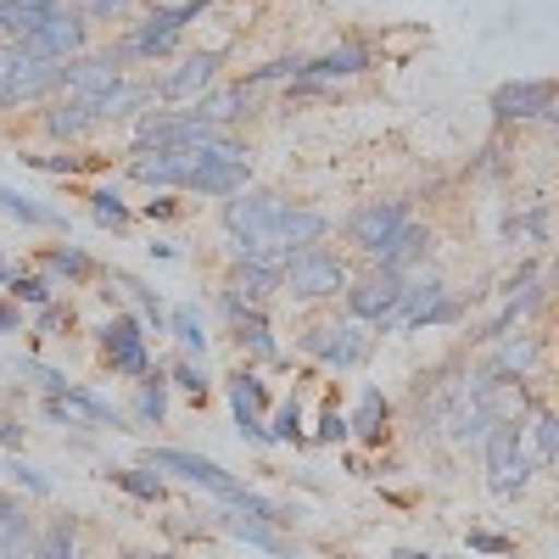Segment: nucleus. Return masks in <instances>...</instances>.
<instances>
[{
	"label": "nucleus",
	"instance_id": "49530a36",
	"mask_svg": "<svg viewBox=\"0 0 559 559\" xmlns=\"http://www.w3.org/2000/svg\"><path fill=\"white\" fill-rule=\"evenodd\" d=\"M7 471H12V481H17L28 498H51V492H57V481L45 476V471H34V464H28L23 453H12V459H7Z\"/></svg>",
	"mask_w": 559,
	"mask_h": 559
},
{
	"label": "nucleus",
	"instance_id": "2eb2a0df",
	"mask_svg": "<svg viewBox=\"0 0 559 559\" xmlns=\"http://www.w3.org/2000/svg\"><path fill=\"white\" fill-rule=\"evenodd\" d=\"M229 414H236V426L252 448H269V386L252 376V369H241V376H229Z\"/></svg>",
	"mask_w": 559,
	"mask_h": 559
},
{
	"label": "nucleus",
	"instance_id": "c85d7f7f",
	"mask_svg": "<svg viewBox=\"0 0 559 559\" xmlns=\"http://www.w3.org/2000/svg\"><path fill=\"white\" fill-rule=\"evenodd\" d=\"M224 292L252 308H269V297H280V263H229Z\"/></svg>",
	"mask_w": 559,
	"mask_h": 559
},
{
	"label": "nucleus",
	"instance_id": "de8ad7c7",
	"mask_svg": "<svg viewBox=\"0 0 559 559\" xmlns=\"http://www.w3.org/2000/svg\"><path fill=\"white\" fill-rule=\"evenodd\" d=\"M129 7L134 0H79V17L84 23H118V17H129Z\"/></svg>",
	"mask_w": 559,
	"mask_h": 559
},
{
	"label": "nucleus",
	"instance_id": "7ed1b4c3",
	"mask_svg": "<svg viewBox=\"0 0 559 559\" xmlns=\"http://www.w3.org/2000/svg\"><path fill=\"white\" fill-rule=\"evenodd\" d=\"M347 280H353L347 258L319 241V247H302V252H292L286 263H280V297H292V302H336L347 292Z\"/></svg>",
	"mask_w": 559,
	"mask_h": 559
},
{
	"label": "nucleus",
	"instance_id": "7c9ffc66",
	"mask_svg": "<svg viewBox=\"0 0 559 559\" xmlns=\"http://www.w3.org/2000/svg\"><path fill=\"white\" fill-rule=\"evenodd\" d=\"M107 280L112 286H123L129 292V302L140 308V324H146V331H157V336H168V308H163V297L146 286V280L140 274H129V269H107Z\"/></svg>",
	"mask_w": 559,
	"mask_h": 559
},
{
	"label": "nucleus",
	"instance_id": "f8f14e48",
	"mask_svg": "<svg viewBox=\"0 0 559 559\" xmlns=\"http://www.w3.org/2000/svg\"><path fill=\"white\" fill-rule=\"evenodd\" d=\"M123 73H129V62H123L118 45H107V51H84V57L62 62V90H57V96H68V102H96V96H107Z\"/></svg>",
	"mask_w": 559,
	"mask_h": 559
},
{
	"label": "nucleus",
	"instance_id": "6e6552de",
	"mask_svg": "<svg viewBox=\"0 0 559 559\" xmlns=\"http://www.w3.org/2000/svg\"><path fill=\"white\" fill-rule=\"evenodd\" d=\"M397 286H403V280H397V274H386V269H364V274H353V280H347V292H342V308H347V319L369 324L376 336H392Z\"/></svg>",
	"mask_w": 559,
	"mask_h": 559
},
{
	"label": "nucleus",
	"instance_id": "3c124183",
	"mask_svg": "<svg viewBox=\"0 0 559 559\" xmlns=\"http://www.w3.org/2000/svg\"><path fill=\"white\" fill-rule=\"evenodd\" d=\"M464 543H471V554H509L515 548V537H503V532H471Z\"/></svg>",
	"mask_w": 559,
	"mask_h": 559
},
{
	"label": "nucleus",
	"instance_id": "0eeeda50",
	"mask_svg": "<svg viewBox=\"0 0 559 559\" xmlns=\"http://www.w3.org/2000/svg\"><path fill=\"white\" fill-rule=\"evenodd\" d=\"M96 342H102V358L112 364V376L123 381H146L152 376V353H146V324H140V313H112L96 324Z\"/></svg>",
	"mask_w": 559,
	"mask_h": 559
},
{
	"label": "nucleus",
	"instance_id": "a19ab883",
	"mask_svg": "<svg viewBox=\"0 0 559 559\" xmlns=\"http://www.w3.org/2000/svg\"><path fill=\"white\" fill-rule=\"evenodd\" d=\"M263 426H269V442H292V448L308 442V431H302V403H297V397H292V403H280V408L263 419Z\"/></svg>",
	"mask_w": 559,
	"mask_h": 559
},
{
	"label": "nucleus",
	"instance_id": "2f4dec72",
	"mask_svg": "<svg viewBox=\"0 0 559 559\" xmlns=\"http://www.w3.org/2000/svg\"><path fill=\"white\" fill-rule=\"evenodd\" d=\"M39 269L45 274H57V280H68V286H84V280H96L102 274V263L90 258L84 247H39Z\"/></svg>",
	"mask_w": 559,
	"mask_h": 559
},
{
	"label": "nucleus",
	"instance_id": "37998d69",
	"mask_svg": "<svg viewBox=\"0 0 559 559\" xmlns=\"http://www.w3.org/2000/svg\"><path fill=\"white\" fill-rule=\"evenodd\" d=\"M308 442H319V448H342V442H353V437H347V414L336 408V397H331V403L319 408V419H313Z\"/></svg>",
	"mask_w": 559,
	"mask_h": 559
},
{
	"label": "nucleus",
	"instance_id": "412c9836",
	"mask_svg": "<svg viewBox=\"0 0 559 559\" xmlns=\"http://www.w3.org/2000/svg\"><path fill=\"white\" fill-rule=\"evenodd\" d=\"M376 347H381V336L369 331V324H358V319H336V336H331V353H324V364L319 369H336V376H353V369H364L369 358H376Z\"/></svg>",
	"mask_w": 559,
	"mask_h": 559
},
{
	"label": "nucleus",
	"instance_id": "cd10ccee",
	"mask_svg": "<svg viewBox=\"0 0 559 559\" xmlns=\"http://www.w3.org/2000/svg\"><path fill=\"white\" fill-rule=\"evenodd\" d=\"M386 431H392V403L381 397V386H358V408L347 414V437L381 448Z\"/></svg>",
	"mask_w": 559,
	"mask_h": 559
},
{
	"label": "nucleus",
	"instance_id": "58836bf2",
	"mask_svg": "<svg viewBox=\"0 0 559 559\" xmlns=\"http://www.w3.org/2000/svg\"><path fill=\"white\" fill-rule=\"evenodd\" d=\"M7 302H17V308H45V302H57V280L51 274H23V269H12V280H7V292H0Z\"/></svg>",
	"mask_w": 559,
	"mask_h": 559
},
{
	"label": "nucleus",
	"instance_id": "aec40b11",
	"mask_svg": "<svg viewBox=\"0 0 559 559\" xmlns=\"http://www.w3.org/2000/svg\"><path fill=\"white\" fill-rule=\"evenodd\" d=\"M252 185V157H202V168L191 174L185 191L191 197H207V202H224Z\"/></svg>",
	"mask_w": 559,
	"mask_h": 559
},
{
	"label": "nucleus",
	"instance_id": "6ab92c4d",
	"mask_svg": "<svg viewBox=\"0 0 559 559\" xmlns=\"http://www.w3.org/2000/svg\"><path fill=\"white\" fill-rule=\"evenodd\" d=\"M376 68V57H369V45L364 39H342V45H331V51H319V57H308L302 62V79L308 84H342V79H358V73H369Z\"/></svg>",
	"mask_w": 559,
	"mask_h": 559
},
{
	"label": "nucleus",
	"instance_id": "13d9d810",
	"mask_svg": "<svg viewBox=\"0 0 559 559\" xmlns=\"http://www.w3.org/2000/svg\"><path fill=\"white\" fill-rule=\"evenodd\" d=\"M392 559H442V554H419V548H397Z\"/></svg>",
	"mask_w": 559,
	"mask_h": 559
},
{
	"label": "nucleus",
	"instance_id": "dca6fc26",
	"mask_svg": "<svg viewBox=\"0 0 559 559\" xmlns=\"http://www.w3.org/2000/svg\"><path fill=\"white\" fill-rule=\"evenodd\" d=\"M224 537H236V543H247V548H263V554H274V559H297V537H286V532H274L269 521H252V515H241V509H213L207 515Z\"/></svg>",
	"mask_w": 559,
	"mask_h": 559
},
{
	"label": "nucleus",
	"instance_id": "6e6d98bb",
	"mask_svg": "<svg viewBox=\"0 0 559 559\" xmlns=\"http://www.w3.org/2000/svg\"><path fill=\"white\" fill-rule=\"evenodd\" d=\"M146 252H152V258H163V263H174V258H179V247H174V241H152Z\"/></svg>",
	"mask_w": 559,
	"mask_h": 559
},
{
	"label": "nucleus",
	"instance_id": "473e14b6",
	"mask_svg": "<svg viewBox=\"0 0 559 559\" xmlns=\"http://www.w3.org/2000/svg\"><path fill=\"white\" fill-rule=\"evenodd\" d=\"M129 414H134V426H168V376H163V364L146 381H134Z\"/></svg>",
	"mask_w": 559,
	"mask_h": 559
},
{
	"label": "nucleus",
	"instance_id": "5fc2aeb1",
	"mask_svg": "<svg viewBox=\"0 0 559 559\" xmlns=\"http://www.w3.org/2000/svg\"><path fill=\"white\" fill-rule=\"evenodd\" d=\"M45 419H51V426H73L68 408H62V397H45Z\"/></svg>",
	"mask_w": 559,
	"mask_h": 559
},
{
	"label": "nucleus",
	"instance_id": "39448f33",
	"mask_svg": "<svg viewBox=\"0 0 559 559\" xmlns=\"http://www.w3.org/2000/svg\"><path fill=\"white\" fill-rule=\"evenodd\" d=\"M218 68H224V51L213 45V51L179 57L168 73H146V84H152V107H191L197 96H207V90L218 84Z\"/></svg>",
	"mask_w": 559,
	"mask_h": 559
},
{
	"label": "nucleus",
	"instance_id": "ea45409f",
	"mask_svg": "<svg viewBox=\"0 0 559 559\" xmlns=\"http://www.w3.org/2000/svg\"><path fill=\"white\" fill-rule=\"evenodd\" d=\"M90 218H96L102 229H118V236H123V229L134 224V207L112 191V185H96V191H90Z\"/></svg>",
	"mask_w": 559,
	"mask_h": 559
},
{
	"label": "nucleus",
	"instance_id": "b1692460",
	"mask_svg": "<svg viewBox=\"0 0 559 559\" xmlns=\"http://www.w3.org/2000/svg\"><path fill=\"white\" fill-rule=\"evenodd\" d=\"M229 336H236V347L247 353V364H269V369H286V353L274 347V324H269V308H241V319L229 324Z\"/></svg>",
	"mask_w": 559,
	"mask_h": 559
},
{
	"label": "nucleus",
	"instance_id": "9d476101",
	"mask_svg": "<svg viewBox=\"0 0 559 559\" xmlns=\"http://www.w3.org/2000/svg\"><path fill=\"white\" fill-rule=\"evenodd\" d=\"M197 168H202V152H185V146H134L123 163V174L152 185V191H185Z\"/></svg>",
	"mask_w": 559,
	"mask_h": 559
},
{
	"label": "nucleus",
	"instance_id": "680f3d73",
	"mask_svg": "<svg viewBox=\"0 0 559 559\" xmlns=\"http://www.w3.org/2000/svg\"><path fill=\"white\" fill-rule=\"evenodd\" d=\"M342 559H347V554H342Z\"/></svg>",
	"mask_w": 559,
	"mask_h": 559
},
{
	"label": "nucleus",
	"instance_id": "4468645a",
	"mask_svg": "<svg viewBox=\"0 0 559 559\" xmlns=\"http://www.w3.org/2000/svg\"><path fill=\"white\" fill-rule=\"evenodd\" d=\"M543 336L537 331H521V336H498V342H487V369L492 376H503V381H532L537 369H543Z\"/></svg>",
	"mask_w": 559,
	"mask_h": 559
},
{
	"label": "nucleus",
	"instance_id": "f257e3e1",
	"mask_svg": "<svg viewBox=\"0 0 559 559\" xmlns=\"http://www.w3.org/2000/svg\"><path fill=\"white\" fill-rule=\"evenodd\" d=\"M397 313H392V331H437V324H459L464 319V302L459 292H448V280L431 269V263H414L397 274Z\"/></svg>",
	"mask_w": 559,
	"mask_h": 559
},
{
	"label": "nucleus",
	"instance_id": "5701e85b",
	"mask_svg": "<svg viewBox=\"0 0 559 559\" xmlns=\"http://www.w3.org/2000/svg\"><path fill=\"white\" fill-rule=\"evenodd\" d=\"M39 129L57 140V146H68V152H79L90 134H96V118H90V107L84 102H68V96H51L39 107Z\"/></svg>",
	"mask_w": 559,
	"mask_h": 559
},
{
	"label": "nucleus",
	"instance_id": "bb28decb",
	"mask_svg": "<svg viewBox=\"0 0 559 559\" xmlns=\"http://www.w3.org/2000/svg\"><path fill=\"white\" fill-rule=\"evenodd\" d=\"M62 408H68L73 426H112V431H134V426H129V414H123V408H112L96 386H79V381H73V386L62 392Z\"/></svg>",
	"mask_w": 559,
	"mask_h": 559
},
{
	"label": "nucleus",
	"instance_id": "864d4df0",
	"mask_svg": "<svg viewBox=\"0 0 559 559\" xmlns=\"http://www.w3.org/2000/svg\"><path fill=\"white\" fill-rule=\"evenodd\" d=\"M12 331H23V308L17 302H0V336H12Z\"/></svg>",
	"mask_w": 559,
	"mask_h": 559
},
{
	"label": "nucleus",
	"instance_id": "09e8293b",
	"mask_svg": "<svg viewBox=\"0 0 559 559\" xmlns=\"http://www.w3.org/2000/svg\"><path fill=\"white\" fill-rule=\"evenodd\" d=\"M68 324H73V308H62V302H45V308H34V336L68 331Z\"/></svg>",
	"mask_w": 559,
	"mask_h": 559
},
{
	"label": "nucleus",
	"instance_id": "f3484780",
	"mask_svg": "<svg viewBox=\"0 0 559 559\" xmlns=\"http://www.w3.org/2000/svg\"><path fill=\"white\" fill-rule=\"evenodd\" d=\"M191 118H202V123H213V129H236L247 112H258V90L252 84H213L207 96H197L191 107H185Z\"/></svg>",
	"mask_w": 559,
	"mask_h": 559
},
{
	"label": "nucleus",
	"instance_id": "393cba45",
	"mask_svg": "<svg viewBox=\"0 0 559 559\" xmlns=\"http://www.w3.org/2000/svg\"><path fill=\"white\" fill-rule=\"evenodd\" d=\"M39 526L17 492H0V559H34Z\"/></svg>",
	"mask_w": 559,
	"mask_h": 559
},
{
	"label": "nucleus",
	"instance_id": "bf43d9fd",
	"mask_svg": "<svg viewBox=\"0 0 559 559\" xmlns=\"http://www.w3.org/2000/svg\"><path fill=\"white\" fill-rule=\"evenodd\" d=\"M7 280H12V263H7V258H0V286H7Z\"/></svg>",
	"mask_w": 559,
	"mask_h": 559
},
{
	"label": "nucleus",
	"instance_id": "f03ea898",
	"mask_svg": "<svg viewBox=\"0 0 559 559\" xmlns=\"http://www.w3.org/2000/svg\"><path fill=\"white\" fill-rule=\"evenodd\" d=\"M207 7H213V0H179V7H152L140 23H129L112 45L123 51V62H129V68H140V62H163V57H174V51H179L185 23L202 17Z\"/></svg>",
	"mask_w": 559,
	"mask_h": 559
},
{
	"label": "nucleus",
	"instance_id": "4be33fe9",
	"mask_svg": "<svg viewBox=\"0 0 559 559\" xmlns=\"http://www.w3.org/2000/svg\"><path fill=\"white\" fill-rule=\"evenodd\" d=\"M431 247H437V236L426 224H403L397 236L376 252V258H364V269H386V274H403V269H414V263H431Z\"/></svg>",
	"mask_w": 559,
	"mask_h": 559
},
{
	"label": "nucleus",
	"instance_id": "4c0bfd02",
	"mask_svg": "<svg viewBox=\"0 0 559 559\" xmlns=\"http://www.w3.org/2000/svg\"><path fill=\"white\" fill-rule=\"evenodd\" d=\"M17 163H23V168H39V174H68V179H73V174H84V168H102L107 157H102V152H68V146H62V152H23Z\"/></svg>",
	"mask_w": 559,
	"mask_h": 559
},
{
	"label": "nucleus",
	"instance_id": "c03bdc74",
	"mask_svg": "<svg viewBox=\"0 0 559 559\" xmlns=\"http://www.w3.org/2000/svg\"><path fill=\"white\" fill-rule=\"evenodd\" d=\"M302 51H292V57H274V62H263V68H247V79L241 84H252V90H263V84H280V79H302Z\"/></svg>",
	"mask_w": 559,
	"mask_h": 559
},
{
	"label": "nucleus",
	"instance_id": "ddd939ff",
	"mask_svg": "<svg viewBox=\"0 0 559 559\" xmlns=\"http://www.w3.org/2000/svg\"><path fill=\"white\" fill-rule=\"evenodd\" d=\"M492 118L498 123H532V118H548L554 112V79H509L487 96Z\"/></svg>",
	"mask_w": 559,
	"mask_h": 559
},
{
	"label": "nucleus",
	"instance_id": "f704fd0d",
	"mask_svg": "<svg viewBox=\"0 0 559 559\" xmlns=\"http://www.w3.org/2000/svg\"><path fill=\"white\" fill-rule=\"evenodd\" d=\"M112 487H123L129 498H140V503H163L168 498V481L157 476V471H146V464H112V471H102Z\"/></svg>",
	"mask_w": 559,
	"mask_h": 559
},
{
	"label": "nucleus",
	"instance_id": "423d86ee",
	"mask_svg": "<svg viewBox=\"0 0 559 559\" xmlns=\"http://www.w3.org/2000/svg\"><path fill=\"white\" fill-rule=\"evenodd\" d=\"M408 218H414V213H408V197H369V202H358V207L342 218V236H347V247H353L358 258H376Z\"/></svg>",
	"mask_w": 559,
	"mask_h": 559
},
{
	"label": "nucleus",
	"instance_id": "c756f323",
	"mask_svg": "<svg viewBox=\"0 0 559 559\" xmlns=\"http://www.w3.org/2000/svg\"><path fill=\"white\" fill-rule=\"evenodd\" d=\"M521 448H526V459L537 464V476L554 471V459H559V414H554V408H532V414H526Z\"/></svg>",
	"mask_w": 559,
	"mask_h": 559
},
{
	"label": "nucleus",
	"instance_id": "c9c22d12",
	"mask_svg": "<svg viewBox=\"0 0 559 559\" xmlns=\"http://www.w3.org/2000/svg\"><path fill=\"white\" fill-rule=\"evenodd\" d=\"M168 336L179 342V358H207V319H202V308H174L168 313Z\"/></svg>",
	"mask_w": 559,
	"mask_h": 559
},
{
	"label": "nucleus",
	"instance_id": "4d7b16f0",
	"mask_svg": "<svg viewBox=\"0 0 559 559\" xmlns=\"http://www.w3.org/2000/svg\"><path fill=\"white\" fill-rule=\"evenodd\" d=\"M129 559H179V554H174V548H134Z\"/></svg>",
	"mask_w": 559,
	"mask_h": 559
},
{
	"label": "nucleus",
	"instance_id": "a878e982",
	"mask_svg": "<svg viewBox=\"0 0 559 559\" xmlns=\"http://www.w3.org/2000/svg\"><path fill=\"white\" fill-rule=\"evenodd\" d=\"M324 236H331V213H319V207H302V202H292L286 207V218L274 224V241H280V252H302V247H319Z\"/></svg>",
	"mask_w": 559,
	"mask_h": 559
},
{
	"label": "nucleus",
	"instance_id": "20e7f679",
	"mask_svg": "<svg viewBox=\"0 0 559 559\" xmlns=\"http://www.w3.org/2000/svg\"><path fill=\"white\" fill-rule=\"evenodd\" d=\"M476 453H481V471H487V492L492 498H521L532 487V476H537V464L521 448V426H509V419H492L487 437L476 442Z\"/></svg>",
	"mask_w": 559,
	"mask_h": 559
},
{
	"label": "nucleus",
	"instance_id": "052dcab7",
	"mask_svg": "<svg viewBox=\"0 0 559 559\" xmlns=\"http://www.w3.org/2000/svg\"><path fill=\"white\" fill-rule=\"evenodd\" d=\"M7 12H12V0H0V23H7Z\"/></svg>",
	"mask_w": 559,
	"mask_h": 559
},
{
	"label": "nucleus",
	"instance_id": "e433bc0d",
	"mask_svg": "<svg viewBox=\"0 0 559 559\" xmlns=\"http://www.w3.org/2000/svg\"><path fill=\"white\" fill-rule=\"evenodd\" d=\"M503 241H515V247H548V202H532L521 213H509L503 218Z\"/></svg>",
	"mask_w": 559,
	"mask_h": 559
},
{
	"label": "nucleus",
	"instance_id": "79ce46f5",
	"mask_svg": "<svg viewBox=\"0 0 559 559\" xmlns=\"http://www.w3.org/2000/svg\"><path fill=\"white\" fill-rule=\"evenodd\" d=\"M163 376H168V386H179V392H191L197 403H207V369H202V358H174V364H163Z\"/></svg>",
	"mask_w": 559,
	"mask_h": 559
},
{
	"label": "nucleus",
	"instance_id": "a211bd4d",
	"mask_svg": "<svg viewBox=\"0 0 559 559\" xmlns=\"http://www.w3.org/2000/svg\"><path fill=\"white\" fill-rule=\"evenodd\" d=\"M90 107V118H96V129H112V123H134L140 112L152 107V84L140 79V73H123L107 96H96V102H84Z\"/></svg>",
	"mask_w": 559,
	"mask_h": 559
},
{
	"label": "nucleus",
	"instance_id": "603ef678",
	"mask_svg": "<svg viewBox=\"0 0 559 559\" xmlns=\"http://www.w3.org/2000/svg\"><path fill=\"white\" fill-rule=\"evenodd\" d=\"M0 448H7V453L23 448V426H17V419H7V414H0Z\"/></svg>",
	"mask_w": 559,
	"mask_h": 559
},
{
	"label": "nucleus",
	"instance_id": "8fccbe9b",
	"mask_svg": "<svg viewBox=\"0 0 559 559\" xmlns=\"http://www.w3.org/2000/svg\"><path fill=\"white\" fill-rule=\"evenodd\" d=\"M140 213H146L152 224H163V218H179L185 207H179V191H157L152 202H140Z\"/></svg>",
	"mask_w": 559,
	"mask_h": 559
},
{
	"label": "nucleus",
	"instance_id": "9b49d317",
	"mask_svg": "<svg viewBox=\"0 0 559 559\" xmlns=\"http://www.w3.org/2000/svg\"><path fill=\"white\" fill-rule=\"evenodd\" d=\"M23 51H34L39 62H73L90 51V23L79 17V7H57L51 17H39V28L23 39Z\"/></svg>",
	"mask_w": 559,
	"mask_h": 559
},
{
	"label": "nucleus",
	"instance_id": "72a5a7b5",
	"mask_svg": "<svg viewBox=\"0 0 559 559\" xmlns=\"http://www.w3.org/2000/svg\"><path fill=\"white\" fill-rule=\"evenodd\" d=\"M0 213H7L12 224H23V229H68V213H57V207H45V202L12 191V185H0Z\"/></svg>",
	"mask_w": 559,
	"mask_h": 559
},
{
	"label": "nucleus",
	"instance_id": "a18cd8bd",
	"mask_svg": "<svg viewBox=\"0 0 559 559\" xmlns=\"http://www.w3.org/2000/svg\"><path fill=\"white\" fill-rule=\"evenodd\" d=\"M17 376H28V381H34V386H39L45 397H62V392L73 386V381L62 376V369H51V364H39V358H17Z\"/></svg>",
	"mask_w": 559,
	"mask_h": 559
},
{
	"label": "nucleus",
	"instance_id": "1a4fd4ad",
	"mask_svg": "<svg viewBox=\"0 0 559 559\" xmlns=\"http://www.w3.org/2000/svg\"><path fill=\"white\" fill-rule=\"evenodd\" d=\"M0 62H7V96L12 107H45L62 90V62H39L23 45L0 39Z\"/></svg>",
	"mask_w": 559,
	"mask_h": 559
}]
</instances>
